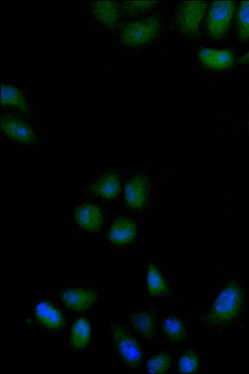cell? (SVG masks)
I'll return each instance as SVG.
<instances>
[{
	"label": "cell",
	"mask_w": 249,
	"mask_h": 374,
	"mask_svg": "<svg viewBox=\"0 0 249 374\" xmlns=\"http://www.w3.org/2000/svg\"><path fill=\"white\" fill-rule=\"evenodd\" d=\"M74 215L78 224L89 231H97L101 226L102 213L94 204H86L79 206L75 209Z\"/></svg>",
	"instance_id": "cell-9"
},
{
	"label": "cell",
	"mask_w": 249,
	"mask_h": 374,
	"mask_svg": "<svg viewBox=\"0 0 249 374\" xmlns=\"http://www.w3.org/2000/svg\"><path fill=\"white\" fill-rule=\"evenodd\" d=\"M156 1H127L124 3V8L127 13L137 15L144 12L154 7Z\"/></svg>",
	"instance_id": "cell-23"
},
{
	"label": "cell",
	"mask_w": 249,
	"mask_h": 374,
	"mask_svg": "<svg viewBox=\"0 0 249 374\" xmlns=\"http://www.w3.org/2000/svg\"><path fill=\"white\" fill-rule=\"evenodd\" d=\"M147 285L150 294L160 296L167 293V286L160 273L153 264H150L147 274Z\"/></svg>",
	"instance_id": "cell-19"
},
{
	"label": "cell",
	"mask_w": 249,
	"mask_h": 374,
	"mask_svg": "<svg viewBox=\"0 0 249 374\" xmlns=\"http://www.w3.org/2000/svg\"><path fill=\"white\" fill-rule=\"evenodd\" d=\"M148 184L146 177L142 174L132 178L126 185L125 196L128 205L134 209L142 207L146 203Z\"/></svg>",
	"instance_id": "cell-8"
},
{
	"label": "cell",
	"mask_w": 249,
	"mask_h": 374,
	"mask_svg": "<svg viewBox=\"0 0 249 374\" xmlns=\"http://www.w3.org/2000/svg\"><path fill=\"white\" fill-rule=\"evenodd\" d=\"M235 8L233 1H213L209 11L207 26L209 36L213 39L221 38L230 24Z\"/></svg>",
	"instance_id": "cell-4"
},
{
	"label": "cell",
	"mask_w": 249,
	"mask_h": 374,
	"mask_svg": "<svg viewBox=\"0 0 249 374\" xmlns=\"http://www.w3.org/2000/svg\"><path fill=\"white\" fill-rule=\"evenodd\" d=\"M162 329L166 337L174 343L182 342L187 338V332L184 324L175 317L166 318L163 322Z\"/></svg>",
	"instance_id": "cell-17"
},
{
	"label": "cell",
	"mask_w": 249,
	"mask_h": 374,
	"mask_svg": "<svg viewBox=\"0 0 249 374\" xmlns=\"http://www.w3.org/2000/svg\"><path fill=\"white\" fill-rule=\"evenodd\" d=\"M207 7L204 1H187L178 8L177 20L181 31L194 36L199 32V25Z\"/></svg>",
	"instance_id": "cell-5"
},
{
	"label": "cell",
	"mask_w": 249,
	"mask_h": 374,
	"mask_svg": "<svg viewBox=\"0 0 249 374\" xmlns=\"http://www.w3.org/2000/svg\"><path fill=\"white\" fill-rule=\"evenodd\" d=\"M1 104L12 106L21 111L27 112L29 106L22 94L16 88L3 84L1 88Z\"/></svg>",
	"instance_id": "cell-16"
},
{
	"label": "cell",
	"mask_w": 249,
	"mask_h": 374,
	"mask_svg": "<svg viewBox=\"0 0 249 374\" xmlns=\"http://www.w3.org/2000/svg\"><path fill=\"white\" fill-rule=\"evenodd\" d=\"M160 21L155 17H150L126 25L122 30L121 41L129 46L144 44L157 34L160 28Z\"/></svg>",
	"instance_id": "cell-3"
},
{
	"label": "cell",
	"mask_w": 249,
	"mask_h": 374,
	"mask_svg": "<svg viewBox=\"0 0 249 374\" xmlns=\"http://www.w3.org/2000/svg\"><path fill=\"white\" fill-rule=\"evenodd\" d=\"M171 358L167 353H161L151 357L146 365L148 373H165L171 366Z\"/></svg>",
	"instance_id": "cell-21"
},
{
	"label": "cell",
	"mask_w": 249,
	"mask_h": 374,
	"mask_svg": "<svg viewBox=\"0 0 249 374\" xmlns=\"http://www.w3.org/2000/svg\"><path fill=\"white\" fill-rule=\"evenodd\" d=\"M242 293L239 285L234 281L228 284L220 292L211 308L202 318L209 326L225 324L234 319L240 310Z\"/></svg>",
	"instance_id": "cell-1"
},
{
	"label": "cell",
	"mask_w": 249,
	"mask_h": 374,
	"mask_svg": "<svg viewBox=\"0 0 249 374\" xmlns=\"http://www.w3.org/2000/svg\"><path fill=\"white\" fill-rule=\"evenodd\" d=\"M136 233V226L132 220L127 218H120L113 224L109 238L114 243L125 244L131 241Z\"/></svg>",
	"instance_id": "cell-12"
},
{
	"label": "cell",
	"mask_w": 249,
	"mask_h": 374,
	"mask_svg": "<svg viewBox=\"0 0 249 374\" xmlns=\"http://www.w3.org/2000/svg\"><path fill=\"white\" fill-rule=\"evenodd\" d=\"M199 57L206 66L214 70L229 68L234 62L233 53L226 49H203L199 53Z\"/></svg>",
	"instance_id": "cell-10"
},
{
	"label": "cell",
	"mask_w": 249,
	"mask_h": 374,
	"mask_svg": "<svg viewBox=\"0 0 249 374\" xmlns=\"http://www.w3.org/2000/svg\"><path fill=\"white\" fill-rule=\"evenodd\" d=\"M96 18L110 29L114 28L119 18L118 3L113 1H97L90 3Z\"/></svg>",
	"instance_id": "cell-11"
},
{
	"label": "cell",
	"mask_w": 249,
	"mask_h": 374,
	"mask_svg": "<svg viewBox=\"0 0 249 374\" xmlns=\"http://www.w3.org/2000/svg\"><path fill=\"white\" fill-rule=\"evenodd\" d=\"M61 298L68 307L74 311H81L91 307L96 300L97 295L92 290L74 288L64 291Z\"/></svg>",
	"instance_id": "cell-7"
},
{
	"label": "cell",
	"mask_w": 249,
	"mask_h": 374,
	"mask_svg": "<svg viewBox=\"0 0 249 374\" xmlns=\"http://www.w3.org/2000/svg\"><path fill=\"white\" fill-rule=\"evenodd\" d=\"M248 63H249V51L243 56L240 57L238 61V63L240 64H247Z\"/></svg>",
	"instance_id": "cell-24"
},
{
	"label": "cell",
	"mask_w": 249,
	"mask_h": 374,
	"mask_svg": "<svg viewBox=\"0 0 249 374\" xmlns=\"http://www.w3.org/2000/svg\"><path fill=\"white\" fill-rule=\"evenodd\" d=\"M111 332L117 350L123 360L131 369H137L142 361L140 346L135 338L122 325L114 323Z\"/></svg>",
	"instance_id": "cell-2"
},
{
	"label": "cell",
	"mask_w": 249,
	"mask_h": 374,
	"mask_svg": "<svg viewBox=\"0 0 249 374\" xmlns=\"http://www.w3.org/2000/svg\"><path fill=\"white\" fill-rule=\"evenodd\" d=\"M36 316L45 326L52 329L60 328L64 323L62 315L56 308L46 302H41L36 306Z\"/></svg>",
	"instance_id": "cell-13"
},
{
	"label": "cell",
	"mask_w": 249,
	"mask_h": 374,
	"mask_svg": "<svg viewBox=\"0 0 249 374\" xmlns=\"http://www.w3.org/2000/svg\"><path fill=\"white\" fill-rule=\"evenodd\" d=\"M120 187L118 176L115 173H108L95 183L91 188L95 194L111 199L118 195Z\"/></svg>",
	"instance_id": "cell-14"
},
{
	"label": "cell",
	"mask_w": 249,
	"mask_h": 374,
	"mask_svg": "<svg viewBox=\"0 0 249 374\" xmlns=\"http://www.w3.org/2000/svg\"><path fill=\"white\" fill-rule=\"evenodd\" d=\"M131 322L135 329L145 338L149 340L153 338L155 322L151 313L146 311L136 312L132 315Z\"/></svg>",
	"instance_id": "cell-15"
},
{
	"label": "cell",
	"mask_w": 249,
	"mask_h": 374,
	"mask_svg": "<svg viewBox=\"0 0 249 374\" xmlns=\"http://www.w3.org/2000/svg\"><path fill=\"white\" fill-rule=\"evenodd\" d=\"M1 128L4 133L11 139L26 145H32L36 136L31 128L25 122L12 116L1 119Z\"/></svg>",
	"instance_id": "cell-6"
},
{
	"label": "cell",
	"mask_w": 249,
	"mask_h": 374,
	"mask_svg": "<svg viewBox=\"0 0 249 374\" xmlns=\"http://www.w3.org/2000/svg\"><path fill=\"white\" fill-rule=\"evenodd\" d=\"M199 367V358L193 349L185 351L180 357L178 363V371L181 373H195Z\"/></svg>",
	"instance_id": "cell-22"
},
{
	"label": "cell",
	"mask_w": 249,
	"mask_h": 374,
	"mask_svg": "<svg viewBox=\"0 0 249 374\" xmlns=\"http://www.w3.org/2000/svg\"><path fill=\"white\" fill-rule=\"evenodd\" d=\"M237 27L239 38L243 42L249 39V1L240 4L237 15Z\"/></svg>",
	"instance_id": "cell-20"
},
{
	"label": "cell",
	"mask_w": 249,
	"mask_h": 374,
	"mask_svg": "<svg viewBox=\"0 0 249 374\" xmlns=\"http://www.w3.org/2000/svg\"><path fill=\"white\" fill-rule=\"evenodd\" d=\"M91 335L89 322L84 318H80L74 323L71 333V342L76 349H82L88 343Z\"/></svg>",
	"instance_id": "cell-18"
}]
</instances>
